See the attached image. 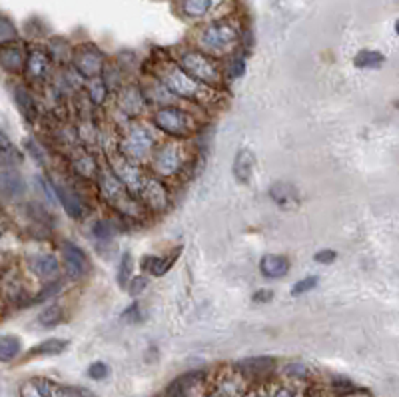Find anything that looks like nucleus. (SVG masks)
<instances>
[{
	"label": "nucleus",
	"instance_id": "obj_20",
	"mask_svg": "<svg viewBox=\"0 0 399 397\" xmlns=\"http://www.w3.org/2000/svg\"><path fill=\"white\" fill-rule=\"evenodd\" d=\"M240 371L249 373V375H260V373H268L275 368L274 357L260 356V357H248V359H242L238 363Z\"/></svg>",
	"mask_w": 399,
	"mask_h": 397
},
{
	"label": "nucleus",
	"instance_id": "obj_1",
	"mask_svg": "<svg viewBox=\"0 0 399 397\" xmlns=\"http://www.w3.org/2000/svg\"><path fill=\"white\" fill-rule=\"evenodd\" d=\"M156 74L166 90H170L174 96L182 98V100H190L196 104H210L216 100V94L208 86L196 82L192 76H188L180 68L178 64L164 62V64H160V68H156Z\"/></svg>",
	"mask_w": 399,
	"mask_h": 397
},
{
	"label": "nucleus",
	"instance_id": "obj_11",
	"mask_svg": "<svg viewBox=\"0 0 399 397\" xmlns=\"http://www.w3.org/2000/svg\"><path fill=\"white\" fill-rule=\"evenodd\" d=\"M52 186H55L56 202L62 204V208L66 210V214H68L70 218H84V210H86V208H84V204L80 202V198L72 192L68 186H64V184H52Z\"/></svg>",
	"mask_w": 399,
	"mask_h": 397
},
{
	"label": "nucleus",
	"instance_id": "obj_14",
	"mask_svg": "<svg viewBox=\"0 0 399 397\" xmlns=\"http://www.w3.org/2000/svg\"><path fill=\"white\" fill-rule=\"evenodd\" d=\"M27 192V182L16 170L0 172V194L4 198H20Z\"/></svg>",
	"mask_w": 399,
	"mask_h": 397
},
{
	"label": "nucleus",
	"instance_id": "obj_13",
	"mask_svg": "<svg viewBox=\"0 0 399 397\" xmlns=\"http://www.w3.org/2000/svg\"><path fill=\"white\" fill-rule=\"evenodd\" d=\"M260 272L263 274V277L282 280L289 272V260L286 256H280V254H268L260 261Z\"/></svg>",
	"mask_w": 399,
	"mask_h": 397
},
{
	"label": "nucleus",
	"instance_id": "obj_42",
	"mask_svg": "<svg viewBox=\"0 0 399 397\" xmlns=\"http://www.w3.org/2000/svg\"><path fill=\"white\" fill-rule=\"evenodd\" d=\"M124 317H130L132 322H140V315H138V303H132L130 310H126Z\"/></svg>",
	"mask_w": 399,
	"mask_h": 397
},
{
	"label": "nucleus",
	"instance_id": "obj_8",
	"mask_svg": "<svg viewBox=\"0 0 399 397\" xmlns=\"http://www.w3.org/2000/svg\"><path fill=\"white\" fill-rule=\"evenodd\" d=\"M136 194L142 202V208H148L150 212L160 214V212H166L170 208V190L160 178L144 176Z\"/></svg>",
	"mask_w": 399,
	"mask_h": 397
},
{
	"label": "nucleus",
	"instance_id": "obj_10",
	"mask_svg": "<svg viewBox=\"0 0 399 397\" xmlns=\"http://www.w3.org/2000/svg\"><path fill=\"white\" fill-rule=\"evenodd\" d=\"M62 252H64V266H66V272H68L72 277H82L90 272V261L86 258L82 250L78 246H74L72 242H66L62 246Z\"/></svg>",
	"mask_w": 399,
	"mask_h": 397
},
{
	"label": "nucleus",
	"instance_id": "obj_2",
	"mask_svg": "<svg viewBox=\"0 0 399 397\" xmlns=\"http://www.w3.org/2000/svg\"><path fill=\"white\" fill-rule=\"evenodd\" d=\"M96 178L100 194H102L106 204H110L112 208H116L118 212H122L126 216H132V218L142 216V210H144L142 204L138 202L136 196H132L124 184L114 176L110 168H98Z\"/></svg>",
	"mask_w": 399,
	"mask_h": 397
},
{
	"label": "nucleus",
	"instance_id": "obj_46",
	"mask_svg": "<svg viewBox=\"0 0 399 397\" xmlns=\"http://www.w3.org/2000/svg\"><path fill=\"white\" fill-rule=\"evenodd\" d=\"M249 397H262V396H249Z\"/></svg>",
	"mask_w": 399,
	"mask_h": 397
},
{
	"label": "nucleus",
	"instance_id": "obj_28",
	"mask_svg": "<svg viewBox=\"0 0 399 397\" xmlns=\"http://www.w3.org/2000/svg\"><path fill=\"white\" fill-rule=\"evenodd\" d=\"M74 168L78 174H82L84 178H96L98 174V164L90 158V156H82L74 162Z\"/></svg>",
	"mask_w": 399,
	"mask_h": 397
},
{
	"label": "nucleus",
	"instance_id": "obj_27",
	"mask_svg": "<svg viewBox=\"0 0 399 397\" xmlns=\"http://www.w3.org/2000/svg\"><path fill=\"white\" fill-rule=\"evenodd\" d=\"M212 0H182V10L190 18H200L210 10Z\"/></svg>",
	"mask_w": 399,
	"mask_h": 397
},
{
	"label": "nucleus",
	"instance_id": "obj_12",
	"mask_svg": "<svg viewBox=\"0 0 399 397\" xmlns=\"http://www.w3.org/2000/svg\"><path fill=\"white\" fill-rule=\"evenodd\" d=\"M144 104H146V98H144V92H140L138 86H126L118 96V106L126 116L140 114L144 110Z\"/></svg>",
	"mask_w": 399,
	"mask_h": 397
},
{
	"label": "nucleus",
	"instance_id": "obj_24",
	"mask_svg": "<svg viewBox=\"0 0 399 397\" xmlns=\"http://www.w3.org/2000/svg\"><path fill=\"white\" fill-rule=\"evenodd\" d=\"M172 258H156V256H144V260H142V270L144 272H148V274L156 275V277H160V275H164L168 270H170V266H172Z\"/></svg>",
	"mask_w": 399,
	"mask_h": 397
},
{
	"label": "nucleus",
	"instance_id": "obj_4",
	"mask_svg": "<svg viewBox=\"0 0 399 397\" xmlns=\"http://www.w3.org/2000/svg\"><path fill=\"white\" fill-rule=\"evenodd\" d=\"M154 126L162 130L164 134L174 138L190 136L196 128L190 112L178 108V106H164L154 114Z\"/></svg>",
	"mask_w": 399,
	"mask_h": 397
},
{
	"label": "nucleus",
	"instance_id": "obj_44",
	"mask_svg": "<svg viewBox=\"0 0 399 397\" xmlns=\"http://www.w3.org/2000/svg\"><path fill=\"white\" fill-rule=\"evenodd\" d=\"M274 397H296V394L291 389H288V387H280L274 394Z\"/></svg>",
	"mask_w": 399,
	"mask_h": 397
},
{
	"label": "nucleus",
	"instance_id": "obj_36",
	"mask_svg": "<svg viewBox=\"0 0 399 397\" xmlns=\"http://www.w3.org/2000/svg\"><path fill=\"white\" fill-rule=\"evenodd\" d=\"M108 373H110L108 366L102 363V361H96V363H92V366L88 368V375H90L92 380H104Z\"/></svg>",
	"mask_w": 399,
	"mask_h": 397
},
{
	"label": "nucleus",
	"instance_id": "obj_5",
	"mask_svg": "<svg viewBox=\"0 0 399 397\" xmlns=\"http://www.w3.org/2000/svg\"><path fill=\"white\" fill-rule=\"evenodd\" d=\"M154 146H156V140L148 128L132 126L120 142V154L128 160H132L134 164H142L150 158L152 152L156 150Z\"/></svg>",
	"mask_w": 399,
	"mask_h": 397
},
{
	"label": "nucleus",
	"instance_id": "obj_22",
	"mask_svg": "<svg viewBox=\"0 0 399 397\" xmlns=\"http://www.w3.org/2000/svg\"><path fill=\"white\" fill-rule=\"evenodd\" d=\"M66 347H68V342L58 340V338H50V340L42 342L41 345L32 347L30 356H60Z\"/></svg>",
	"mask_w": 399,
	"mask_h": 397
},
{
	"label": "nucleus",
	"instance_id": "obj_33",
	"mask_svg": "<svg viewBox=\"0 0 399 397\" xmlns=\"http://www.w3.org/2000/svg\"><path fill=\"white\" fill-rule=\"evenodd\" d=\"M317 280L316 275H307V277H303V280H300V282H296V286H293V289H291V294L293 296H302V294H305V291H310V289H314L317 286Z\"/></svg>",
	"mask_w": 399,
	"mask_h": 397
},
{
	"label": "nucleus",
	"instance_id": "obj_16",
	"mask_svg": "<svg viewBox=\"0 0 399 397\" xmlns=\"http://www.w3.org/2000/svg\"><path fill=\"white\" fill-rule=\"evenodd\" d=\"M270 196H272V200H274L275 204L280 205V208H284V210L296 208V205L300 204V194L288 182H275L274 186L270 188Z\"/></svg>",
	"mask_w": 399,
	"mask_h": 397
},
{
	"label": "nucleus",
	"instance_id": "obj_7",
	"mask_svg": "<svg viewBox=\"0 0 399 397\" xmlns=\"http://www.w3.org/2000/svg\"><path fill=\"white\" fill-rule=\"evenodd\" d=\"M235 42H238V30L230 22H214L204 28L200 34V44L208 52H214V55L228 52Z\"/></svg>",
	"mask_w": 399,
	"mask_h": 397
},
{
	"label": "nucleus",
	"instance_id": "obj_32",
	"mask_svg": "<svg viewBox=\"0 0 399 397\" xmlns=\"http://www.w3.org/2000/svg\"><path fill=\"white\" fill-rule=\"evenodd\" d=\"M18 34H16V28L14 24L8 20V18H2L0 16V44H8L13 42Z\"/></svg>",
	"mask_w": 399,
	"mask_h": 397
},
{
	"label": "nucleus",
	"instance_id": "obj_31",
	"mask_svg": "<svg viewBox=\"0 0 399 397\" xmlns=\"http://www.w3.org/2000/svg\"><path fill=\"white\" fill-rule=\"evenodd\" d=\"M48 56H50V60H52V58H56V60H66L70 56L68 44L62 41V38H55L52 44H50V52H48Z\"/></svg>",
	"mask_w": 399,
	"mask_h": 397
},
{
	"label": "nucleus",
	"instance_id": "obj_35",
	"mask_svg": "<svg viewBox=\"0 0 399 397\" xmlns=\"http://www.w3.org/2000/svg\"><path fill=\"white\" fill-rule=\"evenodd\" d=\"M56 396L58 397H96V396H92L88 389H78V387H58Z\"/></svg>",
	"mask_w": 399,
	"mask_h": 397
},
{
	"label": "nucleus",
	"instance_id": "obj_34",
	"mask_svg": "<svg viewBox=\"0 0 399 397\" xmlns=\"http://www.w3.org/2000/svg\"><path fill=\"white\" fill-rule=\"evenodd\" d=\"M126 288H128V294H130V296L136 298V296H140L144 289L148 288V277H146V275H136V277H132V280L128 282Z\"/></svg>",
	"mask_w": 399,
	"mask_h": 397
},
{
	"label": "nucleus",
	"instance_id": "obj_15",
	"mask_svg": "<svg viewBox=\"0 0 399 397\" xmlns=\"http://www.w3.org/2000/svg\"><path fill=\"white\" fill-rule=\"evenodd\" d=\"M24 64H27L28 76L32 80H42L50 70V56H48V52H44L42 48H34L24 60Z\"/></svg>",
	"mask_w": 399,
	"mask_h": 397
},
{
	"label": "nucleus",
	"instance_id": "obj_3",
	"mask_svg": "<svg viewBox=\"0 0 399 397\" xmlns=\"http://www.w3.org/2000/svg\"><path fill=\"white\" fill-rule=\"evenodd\" d=\"M180 68L188 76H192L196 82L208 88H218L222 84V70L212 56L204 55L200 50H186L180 56Z\"/></svg>",
	"mask_w": 399,
	"mask_h": 397
},
{
	"label": "nucleus",
	"instance_id": "obj_45",
	"mask_svg": "<svg viewBox=\"0 0 399 397\" xmlns=\"http://www.w3.org/2000/svg\"><path fill=\"white\" fill-rule=\"evenodd\" d=\"M10 148V140L4 132H0V150H8Z\"/></svg>",
	"mask_w": 399,
	"mask_h": 397
},
{
	"label": "nucleus",
	"instance_id": "obj_40",
	"mask_svg": "<svg viewBox=\"0 0 399 397\" xmlns=\"http://www.w3.org/2000/svg\"><path fill=\"white\" fill-rule=\"evenodd\" d=\"M286 371H288V375H293V377H305L307 375V368L302 363H291Z\"/></svg>",
	"mask_w": 399,
	"mask_h": 397
},
{
	"label": "nucleus",
	"instance_id": "obj_38",
	"mask_svg": "<svg viewBox=\"0 0 399 397\" xmlns=\"http://www.w3.org/2000/svg\"><path fill=\"white\" fill-rule=\"evenodd\" d=\"M240 385L235 384V382H226V384H222L220 387V396L222 397H240Z\"/></svg>",
	"mask_w": 399,
	"mask_h": 397
},
{
	"label": "nucleus",
	"instance_id": "obj_43",
	"mask_svg": "<svg viewBox=\"0 0 399 397\" xmlns=\"http://www.w3.org/2000/svg\"><path fill=\"white\" fill-rule=\"evenodd\" d=\"M232 66H234V68H232V74H234V76H242V74H244V60H234Z\"/></svg>",
	"mask_w": 399,
	"mask_h": 397
},
{
	"label": "nucleus",
	"instance_id": "obj_6",
	"mask_svg": "<svg viewBox=\"0 0 399 397\" xmlns=\"http://www.w3.org/2000/svg\"><path fill=\"white\" fill-rule=\"evenodd\" d=\"M188 164L186 150L180 144H164L158 150H154L152 156V168L162 178H174Z\"/></svg>",
	"mask_w": 399,
	"mask_h": 397
},
{
	"label": "nucleus",
	"instance_id": "obj_21",
	"mask_svg": "<svg viewBox=\"0 0 399 397\" xmlns=\"http://www.w3.org/2000/svg\"><path fill=\"white\" fill-rule=\"evenodd\" d=\"M32 268H34L36 275L41 280H46V282L55 280L56 275L60 274V261L55 256H41V258H36V260L32 261Z\"/></svg>",
	"mask_w": 399,
	"mask_h": 397
},
{
	"label": "nucleus",
	"instance_id": "obj_30",
	"mask_svg": "<svg viewBox=\"0 0 399 397\" xmlns=\"http://www.w3.org/2000/svg\"><path fill=\"white\" fill-rule=\"evenodd\" d=\"M88 96H90V100H92L94 104H104V100L108 96V88L98 78V80L90 82V86H88Z\"/></svg>",
	"mask_w": 399,
	"mask_h": 397
},
{
	"label": "nucleus",
	"instance_id": "obj_26",
	"mask_svg": "<svg viewBox=\"0 0 399 397\" xmlns=\"http://www.w3.org/2000/svg\"><path fill=\"white\" fill-rule=\"evenodd\" d=\"M62 317H64V310L60 305H48L38 314L36 322L41 328H55L62 322Z\"/></svg>",
	"mask_w": 399,
	"mask_h": 397
},
{
	"label": "nucleus",
	"instance_id": "obj_17",
	"mask_svg": "<svg viewBox=\"0 0 399 397\" xmlns=\"http://www.w3.org/2000/svg\"><path fill=\"white\" fill-rule=\"evenodd\" d=\"M254 168H256V156L252 150H240L234 160V178L240 184H249V180L254 176Z\"/></svg>",
	"mask_w": 399,
	"mask_h": 397
},
{
	"label": "nucleus",
	"instance_id": "obj_18",
	"mask_svg": "<svg viewBox=\"0 0 399 397\" xmlns=\"http://www.w3.org/2000/svg\"><path fill=\"white\" fill-rule=\"evenodd\" d=\"M0 66L8 72H20L24 66V52L20 46H2L0 48Z\"/></svg>",
	"mask_w": 399,
	"mask_h": 397
},
{
	"label": "nucleus",
	"instance_id": "obj_25",
	"mask_svg": "<svg viewBox=\"0 0 399 397\" xmlns=\"http://www.w3.org/2000/svg\"><path fill=\"white\" fill-rule=\"evenodd\" d=\"M22 343L16 335H2L0 338V361H13L20 354Z\"/></svg>",
	"mask_w": 399,
	"mask_h": 397
},
{
	"label": "nucleus",
	"instance_id": "obj_37",
	"mask_svg": "<svg viewBox=\"0 0 399 397\" xmlns=\"http://www.w3.org/2000/svg\"><path fill=\"white\" fill-rule=\"evenodd\" d=\"M94 236H96L98 240H108L112 236V226L108 222H96L94 224Z\"/></svg>",
	"mask_w": 399,
	"mask_h": 397
},
{
	"label": "nucleus",
	"instance_id": "obj_29",
	"mask_svg": "<svg viewBox=\"0 0 399 397\" xmlns=\"http://www.w3.org/2000/svg\"><path fill=\"white\" fill-rule=\"evenodd\" d=\"M130 280H132V256L126 252L120 261V268H118V284L126 288Z\"/></svg>",
	"mask_w": 399,
	"mask_h": 397
},
{
	"label": "nucleus",
	"instance_id": "obj_41",
	"mask_svg": "<svg viewBox=\"0 0 399 397\" xmlns=\"http://www.w3.org/2000/svg\"><path fill=\"white\" fill-rule=\"evenodd\" d=\"M272 298H274V291H272V289H262V291L254 294V301H258V303H266V301H270Z\"/></svg>",
	"mask_w": 399,
	"mask_h": 397
},
{
	"label": "nucleus",
	"instance_id": "obj_23",
	"mask_svg": "<svg viewBox=\"0 0 399 397\" xmlns=\"http://www.w3.org/2000/svg\"><path fill=\"white\" fill-rule=\"evenodd\" d=\"M384 62H386V56L377 50H359L354 58V64L358 68H379Z\"/></svg>",
	"mask_w": 399,
	"mask_h": 397
},
{
	"label": "nucleus",
	"instance_id": "obj_39",
	"mask_svg": "<svg viewBox=\"0 0 399 397\" xmlns=\"http://www.w3.org/2000/svg\"><path fill=\"white\" fill-rule=\"evenodd\" d=\"M335 258H338V254L333 250H321V252H317L316 256H314V260L317 264H331V261H335Z\"/></svg>",
	"mask_w": 399,
	"mask_h": 397
},
{
	"label": "nucleus",
	"instance_id": "obj_9",
	"mask_svg": "<svg viewBox=\"0 0 399 397\" xmlns=\"http://www.w3.org/2000/svg\"><path fill=\"white\" fill-rule=\"evenodd\" d=\"M72 64L84 78H96V76L102 74V68H104V55L100 52V48H96V46L84 44V46L74 50Z\"/></svg>",
	"mask_w": 399,
	"mask_h": 397
},
{
	"label": "nucleus",
	"instance_id": "obj_19",
	"mask_svg": "<svg viewBox=\"0 0 399 397\" xmlns=\"http://www.w3.org/2000/svg\"><path fill=\"white\" fill-rule=\"evenodd\" d=\"M14 100H16V106L22 112V116L27 118L28 122H34L36 116H38V108H36V100L30 94V90L27 88H16L14 90Z\"/></svg>",
	"mask_w": 399,
	"mask_h": 397
}]
</instances>
